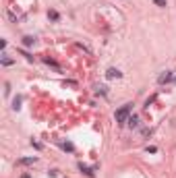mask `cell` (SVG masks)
Listing matches in <instances>:
<instances>
[{
	"instance_id": "cell-1",
	"label": "cell",
	"mask_w": 176,
	"mask_h": 178,
	"mask_svg": "<svg viewBox=\"0 0 176 178\" xmlns=\"http://www.w3.org/2000/svg\"><path fill=\"white\" fill-rule=\"evenodd\" d=\"M131 110H133V104H124L120 110H116V122H127Z\"/></svg>"
},
{
	"instance_id": "cell-2",
	"label": "cell",
	"mask_w": 176,
	"mask_h": 178,
	"mask_svg": "<svg viewBox=\"0 0 176 178\" xmlns=\"http://www.w3.org/2000/svg\"><path fill=\"white\" fill-rule=\"evenodd\" d=\"M106 77H108V79H120V77H122V73H120L118 68H108Z\"/></svg>"
},
{
	"instance_id": "cell-3",
	"label": "cell",
	"mask_w": 176,
	"mask_h": 178,
	"mask_svg": "<svg viewBox=\"0 0 176 178\" xmlns=\"http://www.w3.org/2000/svg\"><path fill=\"white\" fill-rule=\"evenodd\" d=\"M127 122H129V127H131V129H137V127H139V118H137V116H129V120H127Z\"/></svg>"
},
{
	"instance_id": "cell-4",
	"label": "cell",
	"mask_w": 176,
	"mask_h": 178,
	"mask_svg": "<svg viewBox=\"0 0 176 178\" xmlns=\"http://www.w3.org/2000/svg\"><path fill=\"white\" fill-rule=\"evenodd\" d=\"M170 79H172V73H170V71H166V73L160 77V83H168Z\"/></svg>"
},
{
	"instance_id": "cell-5",
	"label": "cell",
	"mask_w": 176,
	"mask_h": 178,
	"mask_svg": "<svg viewBox=\"0 0 176 178\" xmlns=\"http://www.w3.org/2000/svg\"><path fill=\"white\" fill-rule=\"evenodd\" d=\"M33 162H35V157H23V160H19L21 166H29V164H33Z\"/></svg>"
},
{
	"instance_id": "cell-6",
	"label": "cell",
	"mask_w": 176,
	"mask_h": 178,
	"mask_svg": "<svg viewBox=\"0 0 176 178\" xmlns=\"http://www.w3.org/2000/svg\"><path fill=\"white\" fill-rule=\"evenodd\" d=\"M44 62H46V64H50V66H54V68H58V71H60V66H58V64H56V62H54L52 58H44Z\"/></svg>"
},
{
	"instance_id": "cell-7",
	"label": "cell",
	"mask_w": 176,
	"mask_h": 178,
	"mask_svg": "<svg viewBox=\"0 0 176 178\" xmlns=\"http://www.w3.org/2000/svg\"><path fill=\"white\" fill-rule=\"evenodd\" d=\"M79 168H81V170H83V172H85V174H87V176H93V172H91V170H89L87 166H83V164H79Z\"/></svg>"
},
{
	"instance_id": "cell-8",
	"label": "cell",
	"mask_w": 176,
	"mask_h": 178,
	"mask_svg": "<svg viewBox=\"0 0 176 178\" xmlns=\"http://www.w3.org/2000/svg\"><path fill=\"white\" fill-rule=\"evenodd\" d=\"M62 149H64V151H75L73 143H64V145H62Z\"/></svg>"
},
{
	"instance_id": "cell-9",
	"label": "cell",
	"mask_w": 176,
	"mask_h": 178,
	"mask_svg": "<svg viewBox=\"0 0 176 178\" xmlns=\"http://www.w3.org/2000/svg\"><path fill=\"white\" fill-rule=\"evenodd\" d=\"M19 104H21V97H15V102H13V108H15V110H19V108H21Z\"/></svg>"
},
{
	"instance_id": "cell-10",
	"label": "cell",
	"mask_w": 176,
	"mask_h": 178,
	"mask_svg": "<svg viewBox=\"0 0 176 178\" xmlns=\"http://www.w3.org/2000/svg\"><path fill=\"white\" fill-rule=\"evenodd\" d=\"M23 44H25V46H31V44H33V38H29V35H27V38H23Z\"/></svg>"
},
{
	"instance_id": "cell-11",
	"label": "cell",
	"mask_w": 176,
	"mask_h": 178,
	"mask_svg": "<svg viewBox=\"0 0 176 178\" xmlns=\"http://www.w3.org/2000/svg\"><path fill=\"white\" fill-rule=\"evenodd\" d=\"M2 64H4V66H10V64H13V60H10V58H6V56H4V58H2Z\"/></svg>"
},
{
	"instance_id": "cell-12",
	"label": "cell",
	"mask_w": 176,
	"mask_h": 178,
	"mask_svg": "<svg viewBox=\"0 0 176 178\" xmlns=\"http://www.w3.org/2000/svg\"><path fill=\"white\" fill-rule=\"evenodd\" d=\"M50 19H54V21H56V19H58V13H56V10H52V13H50Z\"/></svg>"
},
{
	"instance_id": "cell-13",
	"label": "cell",
	"mask_w": 176,
	"mask_h": 178,
	"mask_svg": "<svg viewBox=\"0 0 176 178\" xmlns=\"http://www.w3.org/2000/svg\"><path fill=\"white\" fill-rule=\"evenodd\" d=\"M153 2H155L158 6H166V0H153Z\"/></svg>"
},
{
	"instance_id": "cell-14",
	"label": "cell",
	"mask_w": 176,
	"mask_h": 178,
	"mask_svg": "<svg viewBox=\"0 0 176 178\" xmlns=\"http://www.w3.org/2000/svg\"><path fill=\"white\" fill-rule=\"evenodd\" d=\"M21 178H29V174H23V176H21Z\"/></svg>"
}]
</instances>
